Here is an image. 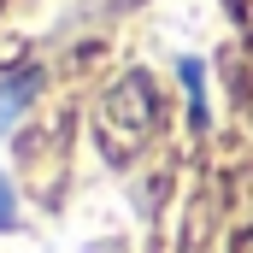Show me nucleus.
<instances>
[{
  "mask_svg": "<svg viewBox=\"0 0 253 253\" xmlns=\"http://www.w3.org/2000/svg\"><path fill=\"white\" fill-rule=\"evenodd\" d=\"M6 230H18V189H12V177L0 171V236Z\"/></svg>",
  "mask_w": 253,
  "mask_h": 253,
  "instance_id": "nucleus-2",
  "label": "nucleus"
},
{
  "mask_svg": "<svg viewBox=\"0 0 253 253\" xmlns=\"http://www.w3.org/2000/svg\"><path fill=\"white\" fill-rule=\"evenodd\" d=\"M36 88H42V77H36V71H24V77H6V83H0V135H6V129L30 112Z\"/></svg>",
  "mask_w": 253,
  "mask_h": 253,
  "instance_id": "nucleus-1",
  "label": "nucleus"
}]
</instances>
